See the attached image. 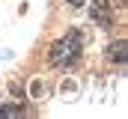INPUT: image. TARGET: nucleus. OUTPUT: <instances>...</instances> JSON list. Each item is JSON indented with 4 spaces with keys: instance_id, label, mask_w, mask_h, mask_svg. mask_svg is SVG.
<instances>
[{
    "instance_id": "6",
    "label": "nucleus",
    "mask_w": 128,
    "mask_h": 119,
    "mask_svg": "<svg viewBox=\"0 0 128 119\" xmlns=\"http://www.w3.org/2000/svg\"><path fill=\"white\" fill-rule=\"evenodd\" d=\"M113 3H116V6H125V3H128V0H113Z\"/></svg>"
},
{
    "instance_id": "3",
    "label": "nucleus",
    "mask_w": 128,
    "mask_h": 119,
    "mask_svg": "<svg viewBox=\"0 0 128 119\" xmlns=\"http://www.w3.org/2000/svg\"><path fill=\"white\" fill-rule=\"evenodd\" d=\"M125 51H128V42L125 39H116V42L107 48V57L113 60V62H125Z\"/></svg>"
},
{
    "instance_id": "2",
    "label": "nucleus",
    "mask_w": 128,
    "mask_h": 119,
    "mask_svg": "<svg viewBox=\"0 0 128 119\" xmlns=\"http://www.w3.org/2000/svg\"><path fill=\"white\" fill-rule=\"evenodd\" d=\"M90 15H92V21L101 24V27H110V24H113V6H110L107 0H96V3L90 6Z\"/></svg>"
},
{
    "instance_id": "5",
    "label": "nucleus",
    "mask_w": 128,
    "mask_h": 119,
    "mask_svg": "<svg viewBox=\"0 0 128 119\" xmlns=\"http://www.w3.org/2000/svg\"><path fill=\"white\" fill-rule=\"evenodd\" d=\"M68 3H72V6H84L86 0H68Z\"/></svg>"
},
{
    "instance_id": "1",
    "label": "nucleus",
    "mask_w": 128,
    "mask_h": 119,
    "mask_svg": "<svg viewBox=\"0 0 128 119\" xmlns=\"http://www.w3.org/2000/svg\"><path fill=\"white\" fill-rule=\"evenodd\" d=\"M80 48H84V36H80V30H72V33H66L63 39H57L54 45H51V66L54 68H72L78 57H80Z\"/></svg>"
},
{
    "instance_id": "4",
    "label": "nucleus",
    "mask_w": 128,
    "mask_h": 119,
    "mask_svg": "<svg viewBox=\"0 0 128 119\" xmlns=\"http://www.w3.org/2000/svg\"><path fill=\"white\" fill-rule=\"evenodd\" d=\"M0 116H3V119L21 116V104H3V107H0Z\"/></svg>"
}]
</instances>
